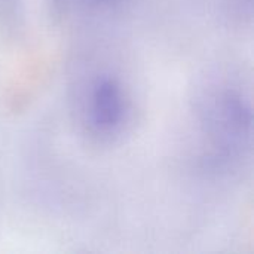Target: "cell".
Here are the masks:
<instances>
[{"mask_svg": "<svg viewBox=\"0 0 254 254\" xmlns=\"http://www.w3.org/2000/svg\"><path fill=\"white\" fill-rule=\"evenodd\" d=\"M252 109L235 91L222 89L208 97L202 109V124L217 147L240 150L252 138Z\"/></svg>", "mask_w": 254, "mask_h": 254, "instance_id": "1", "label": "cell"}, {"mask_svg": "<svg viewBox=\"0 0 254 254\" xmlns=\"http://www.w3.org/2000/svg\"><path fill=\"white\" fill-rule=\"evenodd\" d=\"M86 100V122L91 132L104 140L118 137L131 113V101L122 82L103 74L91 85Z\"/></svg>", "mask_w": 254, "mask_h": 254, "instance_id": "2", "label": "cell"}, {"mask_svg": "<svg viewBox=\"0 0 254 254\" xmlns=\"http://www.w3.org/2000/svg\"><path fill=\"white\" fill-rule=\"evenodd\" d=\"M94 1H100V3H110V1H115V0H94Z\"/></svg>", "mask_w": 254, "mask_h": 254, "instance_id": "3", "label": "cell"}]
</instances>
